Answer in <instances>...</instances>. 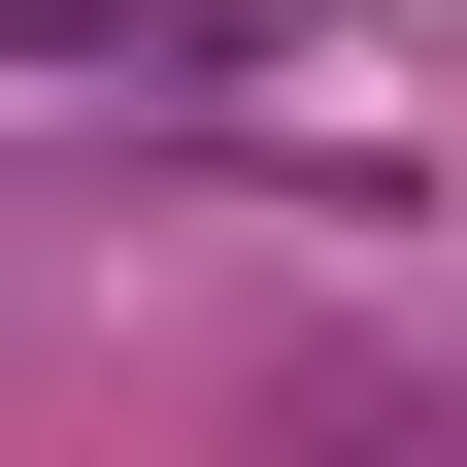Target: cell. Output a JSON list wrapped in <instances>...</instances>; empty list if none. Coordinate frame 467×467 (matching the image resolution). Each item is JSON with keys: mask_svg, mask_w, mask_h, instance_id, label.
Returning <instances> with one entry per match:
<instances>
[{"mask_svg": "<svg viewBox=\"0 0 467 467\" xmlns=\"http://www.w3.org/2000/svg\"><path fill=\"white\" fill-rule=\"evenodd\" d=\"M301 467H467V334H334L301 368Z\"/></svg>", "mask_w": 467, "mask_h": 467, "instance_id": "6da1fadb", "label": "cell"}, {"mask_svg": "<svg viewBox=\"0 0 467 467\" xmlns=\"http://www.w3.org/2000/svg\"><path fill=\"white\" fill-rule=\"evenodd\" d=\"M0 67H67V100H201L234 0H0Z\"/></svg>", "mask_w": 467, "mask_h": 467, "instance_id": "7a4b0ae2", "label": "cell"}]
</instances>
